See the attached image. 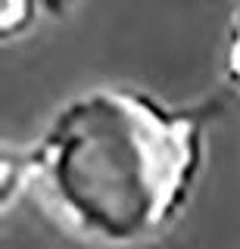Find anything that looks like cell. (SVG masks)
I'll use <instances>...</instances> for the list:
<instances>
[{"instance_id":"6da1fadb","label":"cell","mask_w":240,"mask_h":249,"mask_svg":"<svg viewBox=\"0 0 240 249\" xmlns=\"http://www.w3.org/2000/svg\"><path fill=\"white\" fill-rule=\"evenodd\" d=\"M190 168V143L144 109L115 97L78 103L44 143V193L78 233L112 246L153 233Z\"/></svg>"}]
</instances>
